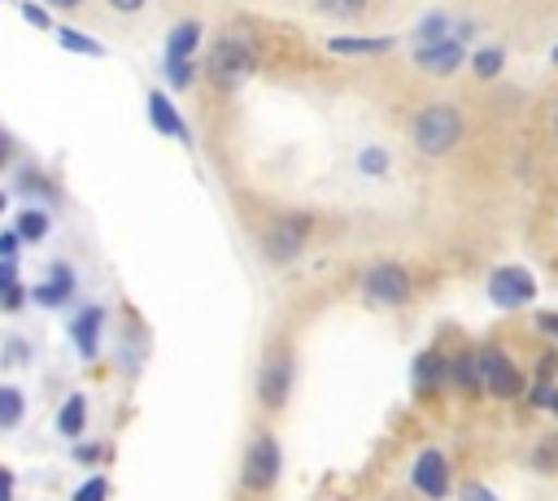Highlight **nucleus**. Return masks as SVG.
Segmentation results:
<instances>
[{"mask_svg":"<svg viewBox=\"0 0 558 501\" xmlns=\"http://www.w3.org/2000/svg\"><path fill=\"white\" fill-rule=\"evenodd\" d=\"M462 131H466V122H462V113L453 105H427L410 122V139H414V148L423 157H445L462 139Z\"/></svg>","mask_w":558,"mask_h":501,"instance_id":"f257e3e1","label":"nucleus"},{"mask_svg":"<svg viewBox=\"0 0 558 501\" xmlns=\"http://www.w3.org/2000/svg\"><path fill=\"white\" fill-rule=\"evenodd\" d=\"M253 65H257V52H253V44L244 39V35H222L214 48H209V83L214 87H222V91H231L235 83H244L248 74H253Z\"/></svg>","mask_w":558,"mask_h":501,"instance_id":"f03ea898","label":"nucleus"},{"mask_svg":"<svg viewBox=\"0 0 558 501\" xmlns=\"http://www.w3.org/2000/svg\"><path fill=\"white\" fill-rule=\"evenodd\" d=\"M475 362H480V388H484L493 401H514V396H523V370H519V362H514L501 344H480V349H475Z\"/></svg>","mask_w":558,"mask_h":501,"instance_id":"7ed1b4c3","label":"nucleus"},{"mask_svg":"<svg viewBox=\"0 0 558 501\" xmlns=\"http://www.w3.org/2000/svg\"><path fill=\"white\" fill-rule=\"evenodd\" d=\"M279 471H283V453H279V440L270 431H257L244 449V462H240V484L248 492H270L279 484Z\"/></svg>","mask_w":558,"mask_h":501,"instance_id":"20e7f679","label":"nucleus"},{"mask_svg":"<svg viewBox=\"0 0 558 501\" xmlns=\"http://www.w3.org/2000/svg\"><path fill=\"white\" fill-rule=\"evenodd\" d=\"M410 292H414V283H410V270H405L401 261H375V266H366V274H362V296H366L371 305L397 309V305L410 301Z\"/></svg>","mask_w":558,"mask_h":501,"instance_id":"39448f33","label":"nucleus"},{"mask_svg":"<svg viewBox=\"0 0 558 501\" xmlns=\"http://www.w3.org/2000/svg\"><path fill=\"white\" fill-rule=\"evenodd\" d=\"M410 488L427 501H445L453 492V471H449L445 449H436V444L418 449V457L410 462Z\"/></svg>","mask_w":558,"mask_h":501,"instance_id":"423d86ee","label":"nucleus"},{"mask_svg":"<svg viewBox=\"0 0 558 501\" xmlns=\"http://www.w3.org/2000/svg\"><path fill=\"white\" fill-rule=\"evenodd\" d=\"M484 292L497 309H523V305L536 301V279H532L527 266H497L484 283Z\"/></svg>","mask_w":558,"mask_h":501,"instance_id":"0eeeda50","label":"nucleus"},{"mask_svg":"<svg viewBox=\"0 0 558 501\" xmlns=\"http://www.w3.org/2000/svg\"><path fill=\"white\" fill-rule=\"evenodd\" d=\"M288 392H292V353L275 349V353H266V362L257 370V401H262V410H283Z\"/></svg>","mask_w":558,"mask_h":501,"instance_id":"6e6552de","label":"nucleus"},{"mask_svg":"<svg viewBox=\"0 0 558 501\" xmlns=\"http://www.w3.org/2000/svg\"><path fill=\"white\" fill-rule=\"evenodd\" d=\"M466 61V48H462V39L458 35H449V39H436V44H418L414 48V65L418 70H427V74H453L458 65Z\"/></svg>","mask_w":558,"mask_h":501,"instance_id":"1a4fd4ad","label":"nucleus"},{"mask_svg":"<svg viewBox=\"0 0 558 501\" xmlns=\"http://www.w3.org/2000/svg\"><path fill=\"white\" fill-rule=\"evenodd\" d=\"M100 335H105V305H83L74 318H70V340L78 349V357H96L100 353Z\"/></svg>","mask_w":558,"mask_h":501,"instance_id":"9d476101","label":"nucleus"},{"mask_svg":"<svg viewBox=\"0 0 558 501\" xmlns=\"http://www.w3.org/2000/svg\"><path fill=\"white\" fill-rule=\"evenodd\" d=\"M410 383H414L418 396L445 388V383H449V357H445L440 349H423V353L410 362Z\"/></svg>","mask_w":558,"mask_h":501,"instance_id":"9b49d317","label":"nucleus"},{"mask_svg":"<svg viewBox=\"0 0 558 501\" xmlns=\"http://www.w3.org/2000/svg\"><path fill=\"white\" fill-rule=\"evenodd\" d=\"M148 122H153L157 135H170V139H179V144H192V131H187L183 113L174 109V100H170L166 91H148Z\"/></svg>","mask_w":558,"mask_h":501,"instance_id":"f8f14e48","label":"nucleus"},{"mask_svg":"<svg viewBox=\"0 0 558 501\" xmlns=\"http://www.w3.org/2000/svg\"><path fill=\"white\" fill-rule=\"evenodd\" d=\"M26 296H31L35 305H44V309H57V305H65V301L74 296V270H70V261H52V270H48V283H35V288H26Z\"/></svg>","mask_w":558,"mask_h":501,"instance_id":"ddd939ff","label":"nucleus"},{"mask_svg":"<svg viewBox=\"0 0 558 501\" xmlns=\"http://www.w3.org/2000/svg\"><path fill=\"white\" fill-rule=\"evenodd\" d=\"M305 218H288V222H279L275 231H270V240H266V253H270V261H292L296 253H301V244H305Z\"/></svg>","mask_w":558,"mask_h":501,"instance_id":"4468645a","label":"nucleus"},{"mask_svg":"<svg viewBox=\"0 0 558 501\" xmlns=\"http://www.w3.org/2000/svg\"><path fill=\"white\" fill-rule=\"evenodd\" d=\"M397 39L392 35H331L327 48L340 52V57H375V52H388Z\"/></svg>","mask_w":558,"mask_h":501,"instance_id":"2eb2a0df","label":"nucleus"},{"mask_svg":"<svg viewBox=\"0 0 558 501\" xmlns=\"http://www.w3.org/2000/svg\"><path fill=\"white\" fill-rule=\"evenodd\" d=\"M196 44H201V22L196 17L174 22V30L166 35V61H192Z\"/></svg>","mask_w":558,"mask_h":501,"instance_id":"dca6fc26","label":"nucleus"},{"mask_svg":"<svg viewBox=\"0 0 558 501\" xmlns=\"http://www.w3.org/2000/svg\"><path fill=\"white\" fill-rule=\"evenodd\" d=\"M83 427H87V396H83V392H70V396L61 401V410H57V431H61L65 440H78Z\"/></svg>","mask_w":558,"mask_h":501,"instance_id":"f3484780","label":"nucleus"},{"mask_svg":"<svg viewBox=\"0 0 558 501\" xmlns=\"http://www.w3.org/2000/svg\"><path fill=\"white\" fill-rule=\"evenodd\" d=\"M449 383L458 392H484L480 388V362H475V349H462L449 357Z\"/></svg>","mask_w":558,"mask_h":501,"instance_id":"a211bd4d","label":"nucleus"},{"mask_svg":"<svg viewBox=\"0 0 558 501\" xmlns=\"http://www.w3.org/2000/svg\"><path fill=\"white\" fill-rule=\"evenodd\" d=\"M527 466L541 471V475H558V431L536 436V444H532V453H527Z\"/></svg>","mask_w":558,"mask_h":501,"instance_id":"6ab92c4d","label":"nucleus"},{"mask_svg":"<svg viewBox=\"0 0 558 501\" xmlns=\"http://www.w3.org/2000/svg\"><path fill=\"white\" fill-rule=\"evenodd\" d=\"M22 414H26V396H22V388L0 383V431L17 427V423H22Z\"/></svg>","mask_w":558,"mask_h":501,"instance_id":"aec40b11","label":"nucleus"},{"mask_svg":"<svg viewBox=\"0 0 558 501\" xmlns=\"http://www.w3.org/2000/svg\"><path fill=\"white\" fill-rule=\"evenodd\" d=\"M48 213L44 209H22L17 213V222H13V231H17V240H26V244H39L44 235H48Z\"/></svg>","mask_w":558,"mask_h":501,"instance_id":"412c9836","label":"nucleus"},{"mask_svg":"<svg viewBox=\"0 0 558 501\" xmlns=\"http://www.w3.org/2000/svg\"><path fill=\"white\" fill-rule=\"evenodd\" d=\"M52 35H57V44H61V48H70V52H78V57H100V52H105V48H100V44H96L92 35H83V30L57 26Z\"/></svg>","mask_w":558,"mask_h":501,"instance_id":"4be33fe9","label":"nucleus"},{"mask_svg":"<svg viewBox=\"0 0 558 501\" xmlns=\"http://www.w3.org/2000/svg\"><path fill=\"white\" fill-rule=\"evenodd\" d=\"M471 70L480 78H497L506 70V52L501 48H480V52H471Z\"/></svg>","mask_w":558,"mask_h":501,"instance_id":"5701e85b","label":"nucleus"},{"mask_svg":"<svg viewBox=\"0 0 558 501\" xmlns=\"http://www.w3.org/2000/svg\"><path fill=\"white\" fill-rule=\"evenodd\" d=\"M414 39H418V44H436V39H449V17H445V13H427V17L414 26Z\"/></svg>","mask_w":558,"mask_h":501,"instance_id":"b1692460","label":"nucleus"},{"mask_svg":"<svg viewBox=\"0 0 558 501\" xmlns=\"http://www.w3.org/2000/svg\"><path fill=\"white\" fill-rule=\"evenodd\" d=\"M70 501H109V479H105V475H87V479L74 488Z\"/></svg>","mask_w":558,"mask_h":501,"instance_id":"393cba45","label":"nucleus"},{"mask_svg":"<svg viewBox=\"0 0 558 501\" xmlns=\"http://www.w3.org/2000/svg\"><path fill=\"white\" fill-rule=\"evenodd\" d=\"M554 379H558V353L545 349V353H536V362H532V383H554Z\"/></svg>","mask_w":558,"mask_h":501,"instance_id":"a878e982","label":"nucleus"},{"mask_svg":"<svg viewBox=\"0 0 558 501\" xmlns=\"http://www.w3.org/2000/svg\"><path fill=\"white\" fill-rule=\"evenodd\" d=\"M323 13H331V17H357L362 9H366V0H314Z\"/></svg>","mask_w":558,"mask_h":501,"instance_id":"bb28decb","label":"nucleus"},{"mask_svg":"<svg viewBox=\"0 0 558 501\" xmlns=\"http://www.w3.org/2000/svg\"><path fill=\"white\" fill-rule=\"evenodd\" d=\"M22 17H26L35 30H57V22L48 17V9H44V4H35V0H22Z\"/></svg>","mask_w":558,"mask_h":501,"instance_id":"cd10ccee","label":"nucleus"},{"mask_svg":"<svg viewBox=\"0 0 558 501\" xmlns=\"http://www.w3.org/2000/svg\"><path fill=\"white\" fill-rule=\"evenodd\" d=\"M161 74L174 83V91H183L192 83V61H161Z\"/></svg>","mask_w":558,"mask_h":501,"instance_id":"c85d7f7f","label":"nucleus"},{"mask_svg":"<svg viewBox=\"0 0 558 501\" xmlns=\"http://www.w3.org/2000/svg\"><path fill=\"white\" fill-rule=\"evenodd\" d=\"M357 170H362V174H384V170H388V152H384V148H362Z\"/></svg>","mask_w":558,"mask_h":501,"instance_id":"c756f323","label":"nucleus"},{"mask_svg":"<svg viewBox=\"0 0 558 501\" xmlns=\"http://www.w3.org/2000/svg\"><path fill=\"white\" fill-rule=\"evenodd\" d=\"M458 501H501L488 484H480V479H466L462 488H458Z\"/></svg>","mask_w":558,"mask_h":501,"instance_id":"7c9ffc66","label":"nucleus"},{"mask_svg":"<svg viewBox=\"0 0 558 501\" xmlns=\"http://www.w3.org/2000/svg\"><path fill=\"white\" fill-rule=\"evenodd\" d=\"M17 187H22V192H39V196H52V183H48L39 170H22V174H17Z\"/></svg>","mask_w":558,"mask_h":501,"instance_id":"2f4dec72","label":"nucleus"},{"mask_svg":"<svg viewBox=\"0 0 558 501\" xmlns=\"http://www.w3.org/2000/svg\"><path fill=\"white\" fill-rule=\"evenodd\" d=\"M26 301H31V296H26V288H22V283H13V288H4V292H0V309H4V314H17Z\"/></svg>","mask_w":558,"mask_h":501,"instance_id":"473e14b6","label":"nucleus"},{"mask_svg":"<svg viewBox=\"0 0 558 501\" xmlns=\"http://www.w3.org/2000/svg\"><path fill=\"white\" fill-rule=\"evenodd\" d=\"M532 322H536V331H541V335H549V340L558 344V309H536V318H532Z\"/></svg>","mask_w":558,"mask_h":501,"instance_id":"72a5a7b5","label":"nucleus"},{"mask_svg":"<svg viewBox=\"0 0 558 501\" xmlns=\"http://www.w3.org/2000/svg\"><path fill=\"white\" fill-rule=\"evenodd\" d=\"M549 401H554V383H532L527 405H532V410H549Z\"/></svg>","mask_w":558,"mask_h":501,"instance_id":"f704fd0d","label":"nucleus"},{"mask_svg":"<svg viewBox=\"0 0 558 501\" xmlns=\"http://www.w3.org/2000/svg\"><path fill=\"white\" fill-rule=\"evenodd\" d=\"M17 244H22V240H17V231H0V257H4V261H13V257H17Z\"/></svg>","mask_w":558,"mask_h":501,"instance_id":"c9c22d12","label":"nucleus"},{"mask_svg":"<svg viewBox=\"0 0 558 501\" xmlns=\"http://www.w3.org/2000/svg\"><path fill=\"white\" fill-rule=\"evenodd\" d=\"M13 283H17V261H4V257H0V292L13 288Z\"/></svg>","mask_w":558,"mask_h":501,"instance_id":"e433bc0d","label":"nucleus"},{"mask_svg":"<svg viewBox=\"0 0 558 501\" xmlns=\"http://www.w3.org/2000/svg\"><path fill=\"white\" fill-rule=\"evenodd\" d=\"M74 457H78V462H96V457H105V444H78Z\"/></svg>","mask_w":558,"mask_h":501,"instance_id":"4c0bfd02","label":"nucleus"},{"mask_svg":"<svg viewBox=\"0 0 558 501\" xmlns=\"http://www.w3.org/2000/svg\"><path fill=\"white\" fill-rule=\"evenodd\" d=\"M0 501H13V471L0 466Z\"/></svg>","mask_w":558,"mask_h":501,"instance_id":"58836bf2","label":"nucleus"},{"mask_svg":"<svg viewBox=\"0 0 558 501\" xmlns=\"http://www.w3.org/2000/svg\"><path fill=\"white\" fill-rule=\"evenodd\" d=\"M109 4H113L118 13H140V9L148 4V0H109Z\"/></svg>","mask_w":558,"mask_h":501,"instance_id":"ea45409f","label":"nucleus"},{"mask_svg":"<svg viewBox=\"0 0 558 501\" xmlns=\"http://www.w3.org/2000/svg\"><path fill=\"white\" fill-rule=\"evenodd\" d=\"M39 4H44V9H48V4H52V9H78L83 0H39Z\"/></svg>","mask_w":558,"mask_h":501,"instance_id":"a19ab883","label":"nucleus"},{"mask_svg":"<svg viewBox=\"0 0 558 501\" xmlns=\"http://www.w3.org/2000/svg\"><path fill=\"white\" fill-rule=\"evenodd\" d=\"M549 414H558V388H554V401H549Z\"/></svg>","mask_w":558,"mask_h":501,"instance_id":"79ce46f5","label":"nucleus"},{"mask_svg":"<svg viewBox=\"0 0 558 501\" xmlns=\"http://www.w3.org/2000/svg\"><path fill=\"white\" fill-rule=\"evenodd\" d=\"M4 205H9V196H4V187H0V213H4Z\"/></svg>","mask_w":558,"mask_h":501,"instance_id":"37998d69","label":"nucleus"},{"mask_svg":"<svg viewBox=\"0 0 558 501\" xmlns=\"http://www.w3.org/2000/svg\"><path fill=\"white\" fill-rule=\"evenodd\" d=\"M549 57H554V65H558V44H554V52H549Z\"/></svg>","mask_w":558,"mask_h":501,"instance_id":"c03bdc74","label":"nucleus"},{"mask_svg":"<svg viewBox=\"0 0 558 501\" xmlns=\"http://www.w3.org/2000/svg\"><path fill=\"white\" fill-rule=\"evenodd\" d=\"M0 161H4V139H0Z\"/></svg>","mask_w":558,"mask_h":501,"instance_id":"a18cd8bd","label":"nucleus"},{"mask_svg":"<svg viewBox=\"0 0 558 501\" xmlns=\"http://www.w3.org/2000/svg\"><path fill=\"white\" fill-rule=\"evenodd\" d=\"M554 131H558V109H554Z\"/></svg>","mask_w":558,"mask_h":501,"instance_id":"49530a36","label":"nucleus"}]
</instances>
